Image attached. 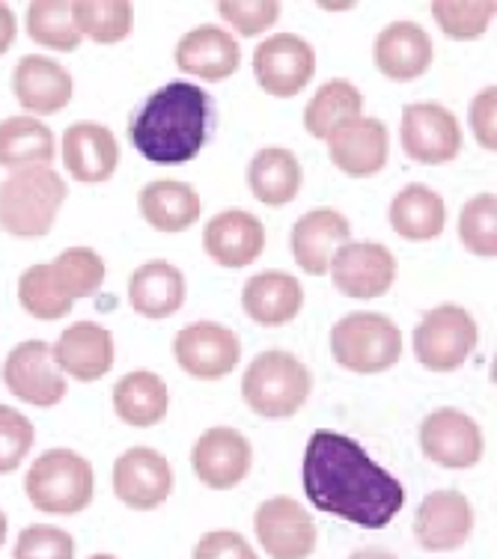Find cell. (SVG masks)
Segmentation results:
<instances>
[{
  "label": "cell",
  "mask_w": 497,
  "mask_h": 559,
  "mask_svg": "<svg viewBox=\"0 0 497 559\" xmlns=\"http://www.w3.org/2000/svg\"><path fill=\"white\" fill-rule=\"evenodd\" d=\"M15 33H19V24H15V15L7 3H0V57L7 55L15 43Z\"/></svg>",
  "instance_id": "obj_45"
},
{
  "label": "cell",
  "mask_w": 497,
  "mask_h": 559,
  "mask_svg": "<svg viewBox=\"0 0 497 559\" xmlns=\"http://www.w3.org/2000/svg\"><path fill=\"white\" fill-rule=\"evenodd\" d=\"M328 274L343 295L355 301H372L388 295L397 283V257L376 241H348L334 253Z\"/></svg>",
  "instance_id": "obj_11"
},
{
  "label": "cell",
  "mask_w": 497,
  "mask_h": 559,
  "mask_svg": "<svg viewBox=\"0 0 497 559\" xmlns=\"http://www.w3.org/2000/svg\"><path fill=\"white\" fill-rule=\"evenodd\" d=\"M209 138V96L203 86L174 81L155 90L129 122V140L152 164L194 162Z\"/></svg>",
  "instance_id": "obj_2"
},
{
  "label": "cell",
  "mask_w": 497,
  "mask_h": 559,
  "mask_svg": "<svg viewBox=\"0 0 497 559\" xmlns=\"http://www.w3.org/2000/svg\"><path fill=\"white\" fill-rule=\"evenodd\" d=\"M174 357L188 376L217 381L229 376L241 360V340L224 324L194 322L176 334Z\"/></svg>",
  "instance_id": "obj_13"
},
{
  "label": "cell",
  "mask_w": 497,
  "mask_h": 559,
  "mask_svg": "<svg viewBox=\"0 0 497 559\" xmlns=\"http://www.w3.org/2000/svg\"><path fill=\"white\" fill-rule=\"evenodd\" d=\"M253 530L271 559H307L316 550V524L293 497H271L257 509Z\"/></svg>",
  "instance_id": "obj_16"
},
{
  "label": "cell",
  "mask_w": 497,
  "mask_h": 559,
  "mask_svg": "<svg viewBox=\"0 0 497 559\" xmlns=\"http://www.w3.org/2000/svg\"><path fill=\"white\" fill-rule=\"evenodd\" d=\"M3 384L12 396L36 408H55L69 393L63 372L51 357V345L43 340H27L12 348L3 360Z\"/></svg>",
  "instance_id": "obj_10"
},
{
  "label": "cell",
  "mask_w": 497,
  "mask_h": 559,
  "mask_svg": "<svg viewBox=\"0 0 497 559\" xmlns=\"http://www.w3.org/2000/svg\"><path fill=\"white\" fill-rule=\"evenodd\" d=\"M253 75L269 96L295 98L316 75L313 45L295 33L269 36L253 51Z\"/></svg>",
  "instance_id": "obj_9"
},
{
  "label": "cell",
  "mask_w": 497,
  "mask_h": 559,
  "mask_svg": "<svg viewBox=\"0 0 497 559\" xmlns=\"http://www.w3.org/2000/svg\"><path fill=\"white\" fill-rule=\"evenodd\" d=\"M3 542H7V515L0 512V548H3Z\"/></svg>",
  "instance_id": "obj_47"
},
{
  "label": "cell",
  "mask_w": 497,
  "mask_h": 559,
  "mask_svg": "<svg viewBox=\"0 0 497 559\" xmlns=\"http://www.w3.org/2000/svg\"><path fill=\"white\" fill-rule=\"evenodd\" d=\"M217 12L241 36H260L277 24L283 7L277 0H221Z\"/></svg>",
  "instance_id": "obj_41"
},
{
  "label": "cell",
  "mask_w": 497,
  "mask_h": 559,
  "mask_svg": "<svg viewBox=\"0 0 497 559\" xmlns=\"http://www.w3.org/2000/svg\"><path fill=\"white\" fill-rule=\"evenodd\" d=\"M60 158L69 176L78 182H108L119 164V143L114 131L105 129L102 122L81 119L63 131Z\"/></svg>",
  "instance_id": "obj_18"
},
{
  "label": "cell",
  "mask_w": 497,
  "mask_h": 559,
  "mask_svg": "<svg viewBox=\"0 0 497 559\" xmlns=\"http://www.w3.org/2000/svg\"><path fill=\"white\" fill-rule=\"evenodd\" d=\"M352 241V224L336 209H313L298 217L293 226V257L304 274L322 277L331 259L343 245Z\"/></svg>",
  "instance_id": "obj_23"
},
{
  "label": "cell",
  "mask_w": 497,
  "mask_h": 559,
  "mask_svg": "<svg viewBox=\"0 0 497 559\" xmlns=\"http://www.w3.org/2000/svg\"><path fill=\"white\" fill-rule=\"evenodd\" d=\"M57 158L55 134L36 117H10L0 122V167H51Z\"/></svg>",
  "instance_id": "obj_32"
},
{
  "label": "cell",
  "mask_w": 497,
  "mask_h": 559,
  "mask_svg": "<svg viewBox=\"0 0 497 559\" xmlns=\"http://www.w3.org/2000/svg\"><path fill=\"white\" fill-rule=\"evenodd\" d=\"M69 197V185L51 167H22L0 182V226L15 238H39L51 233L57 212Z\"/></svg>",
  "instance_id": "obj_3"
},
{
  "label": "cell",
  "mask_w": 497,
  "mask_h": 559,
  "mask_svg": "<svg viewBox=\"0 0 497 559\" xmlns=\"http://www.w3.org/2000/svg\"><path fill=\"white\" fill-rule=\"evenodd\" d=\"M174 471L162 452L131 447L114 462V495L134 512H150L170 497Z\"/></svg>",
  "instance_id": "obj_14"
},
{
  "label": "cell",
  "mask_w": 497,
  "mask_h": 559,
  "mask_svg": "<svg viewBox=\"0 0 497 559\" xmlns=\"http://www.w3.org/2000/svg\"><path fill=\"white\" fill-rule=\"evenodd\" d=\"M90 559H117V557H110V554H96V557H90Z\"/></svg>",
  "instance_id": "obj_48"
},
{
  "label": "cell",
  "mask_w": 497,
  "mask_h": 559,
  "mask_svg": "<svg viewBox=\"0 0 497 559\" xmlns=\"http://www.w3.org/2000/svg\"><path fill=\"white\" fill-rule=\"evenodd\" d=\"M203 248L224 269H248L265 250V226L245 209H229L205 224Z\"/></svg>",
  "instance_id": "obj_20"
},
{
  "label": "cell",
  "mask_w": 497,
  "mask_h": 559,
  "mask_svg": "<svg viewBox=\"0 0 497 559\" xmlns=\"http://www.w3.org/2000/svg\"><path fill=\"white\" fill-rule=\"evenodd\" d=\"M331 162L352 179H367L388 164L390 131L376 117H357L328 138Z\"/></svg>",
  "instance_id": "obj_19"
},
{
  "label": "cell",
  "mask_w": 497,
  "mask_h": 559,
  "mask_svg": "<svg viewBox=\"0 0 497 559\" xmlns=\"http://www.w3.org/2000/svg\"><path fill=\"white\" fill-rule=\"evenodd\" d=\"M390 226L409 241H433L447 226V205L433 188L405 185L390 203Z\"/></svg>",
  "instance_id": "obj_31"
},
{
  "label": "cell",
  "mask_w": 497,
  "mask_h": 559,
  "mask_svg": "<svg viewBox=\"0 0 497 559\" xmlns=\"http://www.w3.org/2000/svg\"><path fill=\"white\" fill-rule=\"evenodd\" d=\"M72 22H75L81 39L87 36L98 45H114L122 43L131 33L134 10L126 0H75Z\"/></svg>",
  "instance_id": "obj_34"
},
{
  "label": "cell",
  "mask_w": 497,
  "mask_h": 559,
  "mask_svg": "<svg viewBox=\"0 0 497 559\" xmlns=\"http://www.w3.org/2000/svg\"><path fill=\"white\" fill-rule=\"evenodd\" d=\"M421 450L433 464L465 471L483 459V431L459 408H438L421 423Z\"/></svg>",
  "instance_id": "obj_12"
},
{
  "label": "cell",
  "mask_w": 497,
  "mask_h": 559,
  "mask_svg": "<svg viewBox=\"0 0 497 559\" xmlns=\"http://www.w3.org/2000/svg\"><path fill=\"white\" fill-rule=\"evenodd\" d=\"M167 381L155 376L150 369H134L122 376L114 388V411L126 426L134 429H150L167 417Z\"/></svg>",
  "instance_id": "obj_30"
},
{
  "label": "cell",
  "mask_w": 497,
  "mask_h": 559,
  "mask_svg": "<svg viewBox=\"0 0 497 559\" xmlns=\"http://www.w3.org/2000/svg\"><path fill=\"white\" fill-rule=\"evenodd\" d=\"M471 131L483 150H497V86L480 90L471 105Z\"/></svg>",
  "instance_id": "obj_44"
},
{
  "label": "cell",
  "mask_w": 497,
  "mask_h": 559,
  "mask_svg": "<svg viewBox=\"0 0 497 559\" xmlns=\"http://www.w3.org/2000/svg\"><path fill=\"white\" fill-rule=\"evenodd\" d=\"M197 479L212 491H229L238 483H245L253 464V447L238 429L215 426L197 438L191 450Z\"/></svg>",
  "instance_id": "obj_15"
},
{
  "label": "cell",
  "mask_w": 497,
  "mask_h": 559,
  "mask_svg": "<svg viewBox=\"0 0 497 559\" xmlns=\"http://www.w3.org/2000/svg\"><path fill=\"white\" fill-rule=\"evenodd\" d=\"M474 533V506L462 491H433L423 497L414 515V538L423 550H455L465 545Z\"/></svg>",
  "instance_id": "obj_17"
},
{
  "label": "cell",
  "mask_w": 497,
  "mask_h": 559,
  "mask_svg": "<svg viewBox=\"0 0 497 559\" xmlns=\"http://www.w3.org/2000/svg\"><path fill=\"white\" fill-rule=\"evenodd\" d=\"M51 265L57 286L63 289L69 301L75 304L78 298H90L102 289L105 283V259L90 248H69L63 250Z\"/></svg>",
  "instance_id": "obj_36"
},
{
  "label": "cell",
  "mask_w": 497,
  "mask_h": 559,
  "mask_svg": "<svg viewBox=\"0 0 497 559\" xmlns=\"http://www.w3.org/2000/svg\"><path fill=\"white\" fill-rule=\"evenodd\" d=\"M241 63V48L224 27L200 24L185 33L176 45V66L185 75L203 78V81H224Z\"/></svg>",
  "instance_id": "obj_25"
},
{
  "label": "cell",
  "mask_w": 497,
  "mask_h": 559,
  "mask_svg": "<svg viewBox=\"0 0 497 559\" xmlns=\"http://www.w3.org/2000/svg\"><path fill=\"white\" fill-rule=\"evenodd\" d=\"M348 559H397V557L381 548H364V550H357V554H352Z\"/></svg>",
  "instance_id": "obj_46"
},
{
  "label": "cell",
  "mask_w": 497,
  "mask_h": 559,
  "mask_svg": "<svg viewBox=\"0 0 497 559\" xmlns=\"http://www.w3.org/2000/svg\"><path fill=\"white\" fill-rule=\"evenodd\" d=\"M36 441L33 423L22 411L0 405V474H12L27 459Z\"/></svg>",
  "instance_id": "obj_40"
},
{
  "label": "cell",
  "mask_w": 497,
  "mask_h": 559,
  "mask_svg": "<svg viewBox=\"0 0 497 559\" xmlns=\"http://www.w3.org/2000/svg\"><path fill=\"white\" fill-rule=\"evenodd\" d=\"M19 304L24 307V312H31L33 319H39V322H57L72 310V301L57 286L48 262L45 265H31L19 277Z\"/></svg>",
  "instance_id": "obj_37"
},
{
  "label": "cell",
  "mask_w": 497,
  "mask_h": 559,
  "mask_svg": "<svg viewBox=\"0 0 497 559\" xmlns=\"http://www.w3.org/2000/svg\"><path fill=\"white\" fill-rule=\"evenodd\" d=\"M459 238L476 257H497V197L476 194L459 215Z\"/></svg>",
  "instance_id": "obj_39"
},
{
  "label": "cell",
  "mask_w": 497,
  "mask_h": 559,
  "mask_svg": "<svg viewBox=\"0 0 497 559\" xmlns=\"http://www.w3.org/2000/svg\"><path fill=\"white\" fill-rule=\"evenodd\" d=\"M93 464L72 450L43 452L27 471L24 491L45 515H78L93 503Z\"/></svg>",
  "instance_id": "obj_5"
},
{
  "label": "cell",
  "mask_w": 497,
  "mask_h": 559,
  "mask_svg": "<svg viewBox=\"0 0 497 559\" xmlns=\"http://www.w3.org/2000/svg\"><path fill=\"white\" fill-rule=\"evenodd\" d=\"M364 110V96L355 84L343 78H334L316 90V96L304 108V129L316 140H328L336 129L360 117Z\"/></svg>",
  "instance_id": "obj_33"
},
{
  "label": "cell",
  "mask_w": 497,
  "mask_h": 559,
  "mask_svg": "<svg viewBox=\"0 0 497 559\" xmlns=\"http://www.w3.org/2000/svg\"><path fill=\"white\" fill-rule=\"evenodd\" d=\"M433 39L417 22H393L379 33L372 57L379 72L390 81H414L433 66Z\"/></svg>",
  "instance_id": "obj_24"
},
{
  "label": "cell",
  "mask_w": 497,
  "mask_h": 559,
  "mask_svg": "<svg viewBox=\"0 0 497 559\" xmlns=\"http://www.w3.org/2000/svg\"><path fill=\"white\" fill-rule=\"evenodd\" d=\"M474 316L459 304L433 307L414 328V357L433 372H453L476 348Z\"/></svg>",
  "instance_id": "obj_7"
},
{
  "label": "cell",
  "mask_w": 497,
  "mask_h": 559,
  "mask_svg": "<svg viewBox=\"0 0 497 559\" xmlns=\"http://www.w3.org/2000/svg\"><path fill=\"white\" fill-rule=\"evenodd\" d=\"M402 150L417 164H447L462 152V126L438 102H414L402 110Z\"/></svg>",
  "instance_id": "obj_8"
},
{
  "label": "cell",
  "mask_w": 497,
  "mask_h": 559,
  "mask_svg": "<svg viewBox=\"0 0 497 559\" xmlns=\"http://www.w3.org/2000/svg\"><path fill=\"white\" fill-rule=\"evenodd\" d=\"M27 33L33 43L51 51H75L81 33L72 22V3L63 0H33L27 7Z\"/></svg>",
  "instance_id": "obj_35"
},
{
  "label": "cell",
  "mask_w": 497,
  "mask_h": 559,
  "mask_svg": "<svg viewBox=\"0 0 497 559\" xmlns=\"http://www.w3.org/2000/svg\"><path fill=\"white\" fill-rule=\"evenodd\" d=\"M304 182L301 162L295 158L293 150L269 146L260 150L248 164V188L262 205L281 209L298 197Z\"/></svg>",
  "instance_id": "obj_29"
},
{
  "label": "cell",
  "mask_w": 497,
  "mask_h": 559,
  "mask_svg": "<svg viewBox=\"0 0 497 559\" xmlns=\"http://www.w3.org/2000/svg\"><path fill=\"white\" fill-rule=\"evenodd\" d=\"M51 357L63 376L93 384L108 376L114 366V336L96 322H75L51 345Z\"/></svg>",
  "instance_id": "obj_21"
},
{
  "label": "cell",
  "mask_w": 497,
  "mask_h": 559,
  "mask_svg": "<svg viewBox=\"0 0 497 559\" xmlns=\"http://www.w3.org/2000/svg\"><path fill=\"white\" fill-rule=\"evenodd\" d=\"M310 369L293 355L271 348L253 357L241 378V399L253 414L265 419L295 417L310 396Z\"/></svg>",
  "instance_id": "obj_4"
},
{
  "label": "cell",
  "mask_w": 497,
  "mask_h": 559,
  "mask_svg": "<svg viewBox=\"0 0 497 559\" xmlns=\"http://www.w3.org/2000/svg\"><path fill=\"white\" fill-rule=\"evenodd\" d=\"M12 559H75V542L60 527L31 524L15 542Z\"/></svg>",
  "instance_id": "obj_42"
},
{
  "label": "cell",
  "mask_w": 497,
  "mask_h": 559,
  "mask_svg": "<svg viewBox=\"0 0 497 559\" xmlns=\"http://www.w3.org/2000/svg\"><path fill=\"white\" fill-rule=\"evenodd\" d=\"M241 307L262 328H283L301 312L304 289L298 277L286 271H262L245 283Z\"/></svg>",
  "instance_id": "obj_26"
},
{
  "label": "cell",
  "mask_w": 497,
  "mask_h": 559,
  "mask_svg": "<svg viewBox=\"0 0 497 559\" xmlns=\"http://www.w3.org/2000/svg\"><path fill=\"white\" fill-rule=\"evenodd\" d=\"M194 559H260L257 550L250 548L245 536H238L233 530H215L205 533L194 548Z\"/></svg>",
  "instance_id": "obj_43"
},
{
  "label": "cell",
  "mask_w": 497,
  "mask_h": 559,
  "mask_svg": "<svg viewBox=\"0 0 497 559\" xmlns=\"http://www.w3.org/2000/svg\"><path fill=\"white\" fill-rule=\"evenodd\" d=\"M331 355L357 376L384 372L402 357V334L384 312H348L331 331Z\"/></svg>",
  "instance_id": "obj_6"
},
{
  "label": "cell",
  "mask_w": 497,
  "mask_h": 559,
  "mask_svg": "<svg viewBox=\"0 0 497 559\" xmlns=\"http://www.w3.org/2000/svg\"><path fill=\"white\" fill-rule=\"evenodd\" d=\"M12 93L31 117H51L72 102V75L57 60L27 55L12 72Z\"/></svg>",
  "instance_id": "obj_22"
},
{
  "label": "cell",
  "mask_w": 497,
  "mask_h": 559,
  "mask_svg": "<svg viewBox=\"0 0 497 559\" xmlns=\"http://www.w3.org/2000/svg\"><path fill=\"white\" fill-rule=\"evenodd\" d=\"M143 221L158 233H185L200 221V194L194 185L176 182V179H158L143 185L138 197Z\"/></svg>",
  "instance_id": "obj_28"
},
{
  "label": "cell",
  "mask_w": 497,
  "mask_h": 559,
  "mask_svg": "<svg viewBox=\"0 0 497 559\" xmlns=\"http://www.w3.org/2000/svg\"><path fill=\"white\" fill-rule=\"evenodd\" d=\"M307 500L328 515L364 530L388 527L405 503V488L355 438L319 429L301 459Z\"/></svg>",
  "instance_id": "obj_1"
},
{
  "label": "cell",
  "mask_w": 497,
  "mask_h": 559,
  "mask_svg": "<svg viewBox=\"0 0 497 559\" xmlns=\"http://www.w3.org/2000/svg\"><path fill=\"white\" fill-rule=\"evenodd\" d=\"M188 283L185 274L170 262L155 259L141 269H134L129 277V304L131 310L143 319H167L182 310Z\"/></svg>",
  "instance_id": "obj_27"
},
{
  "label": "cell",
  "mask_w": 497,
  "mask_h": 559,
  "mask_svg": "<svg viewBox=\"0 0 497 559\" xmlns=\"http://www.w3.org/2000/svg\"><path fill=\"white\" fill-rule=\"evenodd\" d=\"M495 0H435L433 19L455 43L480 39L495 19Z\"/></svg>",
  "instance_id": "obj_38"
}]
</instances>
